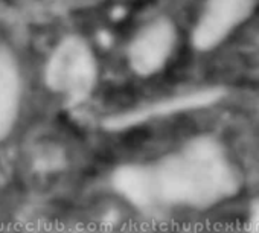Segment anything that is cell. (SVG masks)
Here are the masks:
<instances>
[{"label":"cell","mask_w":259,"mask_h":233,"mask_svg":"<svg viewBox=\"0 0 259 233\" xmlns=\"http://www.w3.org/2000/svg\"><path fill=\"white\" fill-rule=\"evenodd\" d=\"M256 0H206L192 32V44L209 52L223 44L254 13Z\"/></svg>","instance_id":"cell-3"},{"label":"cell","mask_w":259,"mask_h":233,"mask_svg":"<svg viewBox=\"0 0 259 233\" xmlns=\"http://www.w3.org/2000/svg\"><path fill=\"white\" fill-rule=\"evenodd\" d=\"M114 184L141 207L209 209L235 195L239 174L215 137L198 136L153 165L122 168Z\"/></svg>","instance_id":"cell-1"},{"label":"cell","mask_w":259,"mask_h":233,"mask_svg":"<svg viewBox=\"0 0 259 233\" xmlns=\"http://www.w3.org/2000/svg\"><path fill=\"white\" fill-rule=\"evenodd\" d=\"M22 107V75L13 54L0 46V142L14 130Z\"/></svg>","instance_id":"cell-5"},{"label":"cell","mask_w":259,"mask_h":233,"mask_svg":"<svg viewBox=\"0 0 259 233\" xmlns=\"http://www.w3.org/2000/svg\"><path fill=\"white\" fill-rule=\"evenodd\" d=\"M176 43V25L168 17H159L135 37L128 51L130 66L141 76H153L166 66Z\"/></svg>","instance_id":"cell-4"},{"label":"cell","mask_w":259,"mask_h":233,"mask_svg":"<svg viewBox=\"0 0 259 233\" xmlns=\"http://www.w3.org/2000/svg\"><path fill=\"white\" fill-rule=\"evenodd\" d=\"M98 79V64L90 46L79 37L64 38L49 58L46 82L49 88L72 104L89 98Z\"/></svg>","instance_id":"cell-2"}]
</instances>
